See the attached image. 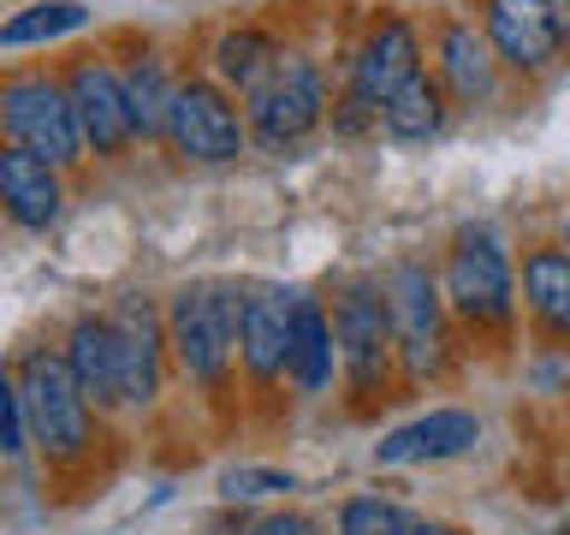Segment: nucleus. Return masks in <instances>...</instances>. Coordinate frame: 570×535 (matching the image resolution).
Here are the masks:
<instances>
[{"mask_svg":"<svg viewBox=\"0 0 570 535\" xmlns=\"http://www.w3.org/2000/svg\"><path fill=\"white\" fill-rule=\"evenodd\" d=\"M0 125L18 149L53 160H78L89 143H83V125H78V107H71V89L53 84V78H7L0 84Z\"/></svg>","mask_w":570,"mask_h":535,"instance_id":"7ed1b4c3","label":"nucleus"},{"mask_svg":"<svg viewBox=\"0 0 570 535\" xmlns=\"http://www.w3.org/2000/svg\"><path fill=\"white\" fill-rule=\"evenodd\" d=\"M238 328H244V298L232 285H185L167 310V339L173 357L190 381L214 387L238 351Z\"/></svg>","mask_w":570,"mask_h":535,"instance_id":"f257e3e1","label":"nucleus"},{"mask_svg":"<svg viewBox=\"0 0 570 535\" xmlns=\"http://www.w3.org/2000/svg\"><path fill=\"white\" fill-rule=\"evenodd\" d=\"M488 42L517 71H541L564 48V18L552 0H488Z\"/></svg>","mask_w":570,"mask_h":535,"instance_id":"9d476101","label":"nucleus"},{"mask_svg":"<svg viewBox=\"0 0 570 535\" xmlns=\"http://www.w3.org/2000/svg\"><path fill=\"white\" fill-rule=\"evenodd\" d=\"M66 363L78 374L89 405H119L125 399V346L114 315H78L66 333Z\"/></svg>","mask_w":570,"mask_h":535,"instance_id":"4468645a","label":"nucleus"},{"mask_svg":"<svg viewBox=\"0 0 570 535\" xmlns=\"http://www.w3.org/2000/svg\"><path fill=\"white\" fill-rule=\"evenodd\" d=\"M71 107H78V125H83V143L96 155H119L125 143L137 137V119H131V101H125V78L101 60H78L71 66Z\"/></svg>","mask_w":570,"mask_h":535,"instance_id":"9b49d317","label":"nucleus"},{"mask_svg":"<svg viewBox=\"0 0 570 535\" xmlns=\"http://www.w3.org/2000/svg\"><path fill=\"white\" fill-rule=\"evenodd\" d=\"M523 298L552 333H570V250H534L523 262Z\"/></svg>","mask_w":570,"mask_h":535,"instance_id":"a211bd4d","label":"nucleus"},{"mask_svg":"<svg viewBox=\"0 0 570 535\" xmlns=\"http://www.w3.org/2000/svg\"><path fill=\"white\" fill-rule=\"evenodd\" d=\"M386 285V315H392V346H399L404 369L416 374H434L440 357H445V315H440V285L422 262H399L392 274L381 280Z\"/></svg>","mask_w":570,"mask_h":535,"instance_id":"39448f33","label":"nucleus"},{"mask_svg":"<svg viewBox=\"0 0 570 535\" xmlns=\"http://www.w3.org/2000/svg\"><path fill=\"white\" fill-rule=\"evenodd\" d=\"M292 346H297V298L279 285H249L244 292V328H238V357L249 369V381H274L292 369Z\"/></svg>","mask_w":570,"mask_h":535,"instance_id":"1a4fd4ad","label":"nucleus"},{"mask_svg":"<svg viewBox=\"0 0 570 535\" xmlns=\"http://www.w3.org/2000/svg\"><path fill=\"white\" fill-rule=\"evenodd\" d=\"M333 339H338V363H345L356 392H374L386 381V357L392 346V315H386V285L351 280L333 303Z\"/></svg>","mask_w":570,"mask_h":535,"instance_id":"423d86ee","label":"nucleus"},{"mask_svg":"<svg viewBox=\"0 0 570 535\" xmlns=\"http://www.w3.org/2000/svg\"><path fill=\"white\" fill-rule=\"evenodd\" d=\"M292 488H297V476L292 470H267V464H244V470L220 476L226 499H274V494H292Z\"/></svg>","mask_w":570,"mask_h":535,"instance_id":"393cba45","label":"nucleus"},{"mask_svg":"<svg viewBox=\"0 0 570 535\" xmlns=\"http://www.w3.org/2000/svg\"><path fill=\"white\" fill-rule=\"evenodd\" d=\"M244 535H315V524L297 512H267V517H249Z\"/></svg>","mask_w":570,"mask_h":535,"instance_id":"bb28decb","label":"nucleus"},{"mask_svg":"<svg viewBox=\"0 0 570 535\" xmlns=\"http://www.w3.org/2000/svg\"><path fill=\"white\" fill-rule=\"evenodd\" d=\"M440 71H445V84H452V96L463 107L488 101L493 96V42H488V36H475V25H445V36H440Z\"/></svg>","mask_w":570,"mask_h":535,"instance_id":"f3484780","label":"nucleus"},{"mask_svg":"<svg viewBox=\"0 0 570 535\" xmlns=\"http://www.w3.org/2000/svg\"><path fill=\"white\" fill-rule=\"evenodd\" d=\"M119 346H125V405H155L160 399V346H173L160 333V315L142 298H125L114 310Z\"/></svg>","mask_w":570,"mask_h":535,"instance_id":"dca6fc26","label":"nucleus"},{"mask_svg":"<svg viewBox=\"0 0 570 535\" xmlns=\"http://www.w3.org/2000/svg\"><path fill=\"white\" fill-rule=\"evenodd\" d=\"M125 101H131V119H137V137H160L167 132V114H173V84L160 60H137L125 71Z\"/></svg>","mask_w":570,"mask_h":535,"instance_id":"4be33fe9","label":"nucleus"},{"mask_svg":"<svg viewBox=\"0 0 570 535\" xmlns=\"http://www.w3.org/2000/svg\"><path fill=\"white\" fill-rule=\"evenodd\" d=\"M274 60H279V48L267 42L262 30H226L220 48H214V71H220L226 84H238L244 96L267 78V71H274Z\"/></svg>","mask_w":570,"mask_h":535,"instance_id":"412c9836","label":"nucleus"},{"mask_svg":"<svg viewBox=\"0 0 570 535\" xmlns=\"http://www.w3.org/2000/svg\"><path fill=\"white\" fill-rule=\"evenodd\" d=\"M564 244H570V221H564Z\"/></svg>","mask_w":570,"mask_h":535,"instance_id":"c85d7f7f","label":"nucleus"},{"mask_svg":"<svg viewBox=\"0 0 570 535\" xmlns=\"http://www.w3.org/2000/svg\"><path fill=\"white\" fill-rule=\"evenodd\" d=\"M333 328H327V315L315 310L309 298H297V346H292V381L303 392H321L327 387V374H333Z\"/></svg>","mask_w":570,"mask_h":535,"instance_id":"aec40b11","label":"nucleus"},{"mask_svg":"<svg viewBox=\"0 0 570 535\" xmlns=\"http://www.w3.org/2000/svg\"><path fill=\"white\" fill-rule=\"evenodd\" d=\"M249 107V125H256L262 143H274V149H285V143L309 137L321 125V107H327V84H321V71L303 60V54H279L274 71L244 96Z\"/></svg>","mask_w":570,"mask_h":535,"instance_id":"20e7f679","label":"nucleus"},{"mask_svg":"<svg viewBox=\"0 0 570 535\" xmlns=\"http://www.w3.org/2000/svg\"><path fill=\"white\" fill-rule=\"evenodd\" d=\"M416 529H422L416 517L399 499H381V494H363V499L338 506V535H416Z\"/></svg>","mask_w":570,"mask_h":535,"instance_id":"b1692460","label":"nucleus"},{"mask_svg":"<svg viewBox=\"0 0 570 535\" xmlns=\"http://www.w3.org/2000/svg\"><path fill=\"white\" fill-rule=\"evenodd\" d=\"M36 435H30V417H24V399H18V387L7 381V458H18L30 446Z\"/></svg>","mask_w":570,"mask_h":535,"instance_id":"a878e982","label":"nucleus"},{"mask_svg":"<svg viewBox=\"0 0 570 535\" xmlns=\"http://www.w3.org/2000/svg\"><path fill=\"white\" fill-rule=\"evenodd\" d=\"M381 125H386V137H399V143H428V137L445 125L440 84H434V78H410L399 96L381 107Z\"/></svg>","mask_w":570,"mask_h":535,"instance_id":"6ab92c4d","label":"nucleus"},{"mask_svg":"<svg viewBox=\"0 0 570 535\" xmlns=\"http://www.w3.org/2000/svg\"><path fill=\"white\" fill-rule=\"evenodd\" d=\"M416 535H458V529H452V524H422Z\"/></svg>","mask_w":570,"mask_h":535,"instance_id":"cd10ccee","label":"nucleus"},{"mask_svg":"<svg viewBox=\"0 0 570 535\" xmlns=\"http://www.w3.org/2000/svg\"><path fill=\"white\" fill-rule=\"evenodd\" d=\"M481 440V422L475 410H428V417L392 428L386 440H374V464L399 470V464H440V458H458Z\"/></svg>","mask_w":570,"mask_h":535,"instance_id":"ddd939ff","label":"nucleus"},{"mask_svg":"<svg viewBox=\"0 0 570 535\" xmlns=\"http://www.w3.org/2000/svg\"><path fill=\"white\" fill-rule=\"evenodd\" d=\"M410 78H422V42L404 18H381L368 30L363 54H356V71H351V89L363 96L368 107H386Z\"/></svg>","mask_w":570,"mask_h":535,"instance_id":"f8f14e48","label":"nucleus"},{"mask_svg":"<svg viewBox=\"0 0 570 535\" xmlns=\"http://www.w3.org/2000/svg\"><path fill=\"white\" fill-rule=\"evenodd\" d=\"M167 137L185 160H238L244 155V119L214 84H178Z\"/></svg>","mask_w":570,"mask_h":535,"instance_id":"6e6552de","label":"nucleus"},{"mask_svg":"<svg viewBox=\"0 0 570 535\" xmlns=\"http://www.w3.org/2000/svg\"><path fill=\"white\" fill-rule=\"evenodd\" d=\"M18 399H24V417H30V435L48 458H83L89 446V399L78 387L66 357H48V351H30L12 374Z\"/></svg>","mask_w":570,"mask_h":535,"instance_id":"f03ea898","label":"nucleus"},{"mask_svg":"<svg viewBox=\"0 0 570 535\" xmlns=\"http://www.w3.org/2000/svg\"><path fill=\"white\" fill-rule=\"evenodd\" d=\"M445 303L463 315V321H481V328H499L511 321L517 310V280H511V262L499 239L488 232H463L452 262H445Z\"/></svg>","mask_w":570,"mask_h":535,"instance_id":"0eeeda50","label":"nucleus"},{"mask_svg":"<svg viewBox=\"0 0 570 535\" xmlns=\"http://www.w3.org/2000/svg\"><path fill=\"white\" fill-rule=\"evenodd\" d=\"M83 7L78 0H42V7H24L7 18V30H0V42L7 48H30V42H53V36H71L83 30Z\"/></svg>","mask_w":570,"mask_h":535,"instance_id":"5701e85b","label":"nucleus"},{"mask_svg":"<svg viewBox=\"0 0 570 535\" xmlns=\"http://www.w3.org/2000/svg\"><path fill=\"white\" fill-rule=\"evenodd\" d=\"M0 203H7V214L24 232H48L66 208L60 167L42 155H30V149H18V143H7V155H0Z\"/></svg>","mask_w":570,"mask_h":535,"instance_id":"2eb2a0df","label":"nucleus"}]
</instances>
